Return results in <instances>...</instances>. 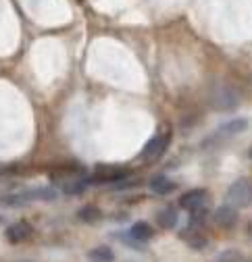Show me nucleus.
<instances>
[{
	"mask_svg": "<svg viewBox=\"0 0 252 262\" xmlns=\"http://www.w3.org/2000/svg\"><path fill=\"white\" fill-rule=\"evenodd\" d=\"M211 104L213 108L217 111H232L240 104V94L232 88V85H217L213 92H211Z\"/></svg>",
	"mask_w": 252,
	"mask_h": 262,
	"instance_id": "1",
	"label": "nucleus"
},
{
	"mask_svg": "<svg viewBox=\"0 0 252 262\" xmlns=\"http://www.w3.org/2000/svg\"><path fill=\"white\" fill-rule=\"evenodd\" d=\"M227 204L236 208H244L252 204V181L238 179L227 187Z\"/></svg>",
	"mask_w": 252,
	"mask_h": 262,
	"instance_id": "2",
	"label": "nucleus"
},
{
	"mask_svg": "<svg viewBox=\"0 0 252 262\" xmlns=\"http://www.w3.org/2000/svg\"><path fill=\"white\" fill-rule=\"evenodd\" d=\"M169 146V134H156L152 140H148V144L144 146V150L140 152L142 160H156L165 154Z\"/></svg>",
	"mask_w": 252,
	"mask_h": 262,
	"instance_id": "3",
	"label": "nucleus"
},
{
	"mask_svg": "<svg viewBox=\"0 0 252 262\" xmlns=\"http://www.w3.org/2000/svg\"><path fill=\"white\" fill-rule=\"evenodd\" d=\"M240 214H238V208L232 206V204H223V206H219L215 212H213V221L219 225V227H223V229H232L236 223H238Z\"/></svg>",
	"mask_w": 252,
	"mask_h": 262,
	"instance_id": "4",
	"label": "nucleus"
},
{
	"mask_svg": "<svg viewBox=\"0 0 252 262\" xmlns=\"http://www.w3.org/2000/svg\"><path fill=\"white\" fill-rule=\"evenodd\" d=\"M132 173L130 169H115V167H107V169H98L96 175H94L90 181L94 183H117V181H123L128 179Z\"/></svg>",
	"mask_w": 252,
	"mask_h": 262,
	"instance_id": "5",
	"label": "nucleus"
},
{
	"mask_svg": "<svg viewBox=\"0 0 252 262\" xmlns=\"http://www.w3.org/2000/svg\"><path fill=\"white\" fill-rule=\"evenodd\" d=\"M204 202H206V189H190L179 198V206L183 210H190V212L202 208Z\"/></svg>",
	"mask_w": 252,
	"mask_h": 262,
	"instance_id": "6",
	"label": "nucleus"
},
{
	"mask_svg": "<svg viewBox=\"0 0 252 262\" xmlns=\"http://www.w3.org/2000/svg\"><path fill=\"white\" fill-rule=\"evenodd\" d=\"M5 235H7V239H9L11 244H21V242H25V239L31 235V225H29L27 221H17V223L9 225V229L5 231Z\"/></svg>",
	"mask_w": 252,
	"mask_h": 262,
	"instance_id": "7",
	"label": "nucleus"
},
{
	"mask_svg": "<svg viewBox=\"0 0 252 262\" xmlns=\"http://www.w3.org/2000/svg\"><path fill=\"white\" fill-rule=\"evenodd\" d=\"M244 129H248V121L238 117V119H232V121H227V123H223L221 127H219L215 131V138H232V136L242 134Z\"/></svg>",
	"mask_w": 252,
	"mask_h": 262,
	"instance_id": "8",
	"label": "nucleus"
},
{
	"mask_svg": "<svg viewBox=\"0 0 252 262\" xmlns=\"http://www.w3.org/2000/svg\"><path fill=\"white\" fill-rule=\"evenodd\" d=\"M19 195H21L23 204L36 202V200H54V198H56V189H52V187H38V189H27V191H21Z\"/></svg>",
	"mask_w": 252,
	"mask_h": 262,
	"instance_id": "9",
	"label": "nucleus"
},
{
	"mask_svg": "<svg viewBox=\"0 0 252 262\" xmlns=\"http://www.w3.org/2000/svg\"><path fill=\"white\" fill-rule=\"evenodd\" d=\"M148 185H150V189H152L154 193H159V195H167V193H171V191L175 189V181H171V179L165 177V175L152 177Z\"/></svg>",
	"mask_w": 252,
	"mask_h": 262,
	"instance_id": "10",
	"label": "nucleus"
},
{
	"mask_svg": "<svg viewBox=\"0 0 252 262\" xmlns=\"http://www.w3.org/2000/svg\"><path fill=\"white\" fill-rule=\"evenodd\" d=\"M152 227L148 225V223H144V221H138V223H134L132 225V229H130V237L134 239V242H148L150 237H152Z\"/></svg>",
	"mask_w": 252,
	"mask_h": 262,
	"instance_id": "11",
	"label": "nucleus"
},
{
	"mask_svg": "<svg viewBox=\"0 0 252 262\" xmlns=\"http://www.w3.org/2000/svg\"><path fill=\"white\" fill-rule=\"evenodd\" d=\"M177 219L179 216H177L175 208H171V206L159 210V214H156V223H159V227H163V229H173L177 225Z\"/></svg>",
	"mask_w": 252,
	"mask_h": 262,
	"instance_id": "12",
	"label": "nucleus"
},
{
	"mask_svg": "<svg viewBox=\"0 0 252 262\" xmlns=\"http://www.w3.org/2000/svg\"><path fill=\"white\" fill-rule=\"evenodd\" d=\"M88 256H90L92 262H113V260H115V254H113V250H111L109 246L94 248V250H90Z\"/></svg>",
	"mask_w": 252,
	"mask_h": 262,
	"instance_id": "13",
	"label": "nucleus"
},
{
	"mask_svg": "<svg viewBox=\"0 0 252 262\" xmlns=\"http://www.w3.org/2000/svg\"><path fill=\"white\" fill-rule=\"evenodd\" d=\"M77 216H79V221H83V223H96L102 214H100V210H98L96 206H83V208H79Z\"/></svg>",
	"mask_w": 252,
	"mask_h": 262,
	"instance_id": "14",
	"label": "nucleus"
},
{
	"mask_svg": "<svg viewBox=\"0 0 252 262\" xmlns=\"http://www.w3.org/2000/svg\"><path fill=\"white\" fill-rule=\"evenodd\" d=\"M238 260H240V252L238 250H225V252H221L215 258V262H238Z\"/></svg>",
	"mask_w": 252,
	"mask_h": 262,
	"instance_id": "15",
	"label": "nucleus"
},
{
	"mask_svg": "<svg viewBox=\"0 0 252 262\" xmlns=\"http://www.w3.org/2000/svg\"><path fill=\"white\" fill-rule=\"evenodd\" d=\"M83 187H86V181H79V179H71L65 187H62V189H65V193H81L83 191Z\"/></svg>",
	"mask_w": 252,
	"mask_h": 262,
	"instance_id": "16",
	"label": "nucleus"
},
{
	"mask_svg": "<svg viewBox=\"0 0 252 262\" xmlns=\"http://www.w3.org/2000/svg\"><path fill=\"white\" fill-rule=\"evenodd\" d=\"M187 244H190L194 250H202V248L206 246V237H204V235H198V233H194V235H190V237H187Z\"/></svg>",
	"mask_w": 252,
	"mask_h": 262,
	"instance_id": "17",
	"label": "nucleus"
},
{
	"mask_svg": "<svg viewBox=\"0 0 252 262\" xmlns=\"http://www.w3.org/2000/svg\"><path fill=\"white\" fill-rule=\"evenodd\" d=\"M248 235H250V237H252V223H250V225H248Z\"/></svg>",
	"mask_w": 252,
	"mask_h": 262,
	"instance_id": "18",
	"label": "nucleus"
},
{
	"mask_svg": "<svg viewBox=\"0 0 252 262\" xmlns=\"http://www.w3.org/2000/svg\"><path fill=\"white\" fill-rule=\"evenodd\" d=\"M248 156H250V158H252V146H250V150H248Z\"/></svg>",
	"mask_w": 252,
	"mask_h": 262,
	"instance_id": "19",
	"label": "nucleus"
},
{
	"mask_svg": "<svg viewBox=\"0 0 252 262\" xmlns=\"http://www.w3.org/2000/svg\"><path fill=\"white\" fill-rule=\"evenodd\" d=\"M19 262H34V260H19Z\"/></svg>",
	"mask_w": 252,
	"mask_h": 262,
	"instance_id": "20",
	"label": "nucleus"
},
{
	"mask_svg": "<svg viewBox=\"0 0 252 262\" xmlns=\"http://www.w3.org/2000/svg\"><path fill=\"white\" fill-rule=\"evenodd\" d=\"M248 262H252V260H248Z\"/></svg>",
	"mask_w": 252,
	"mask_h": 262,
	"instance_id": "21",
	"label": "nucleus"
},
{
	"mask_svg": "<svg viewBox=\"0 0 252 262\" xmlns=\"http://www.w3.org/2000/svg\"><path fill=\"white\" fill-rule=\"evenodd\" d=\"M0 221H3V219H0Z\"/></svg>",
	"mask_w": 252,
	"mask_h": 262,
	"instance_id": "22",
	"label": "nucleus"
}]
</instances>
